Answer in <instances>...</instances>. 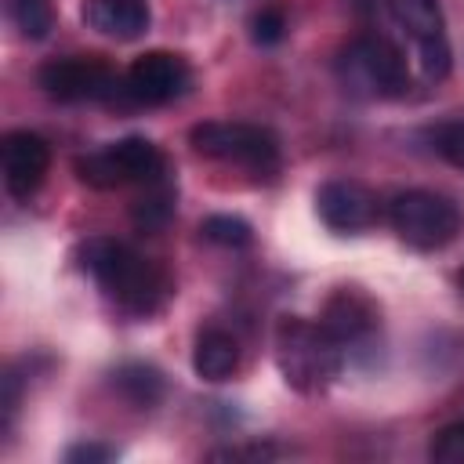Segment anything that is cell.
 I'll list each match as a JSON object with an SVG mask.
<instances>
[{"label":"cell","mask_w":464,"mask_h":464,"mask_svg":"<svg viewBox=\"0 0 464 464\" xmlns=\"http://www.w3.org/2000/svg\"><path fill=\"white\" fill-rule=\"evenodd\" d=\"M76 261L98 283V290L134 319L156 315L174 294L170 276L120 239L91 236L76 246Z\"/></svg>","instance_id":"cell-1"},{"label":"cell","mask_w":464,"mask_h":464,"mask_svg":"<svg viewBox=\"0 0 464 464\" xmlns=\"http://www.w3.org/2000/svg\"><path fill=\"white\" fill-rule=\"evenodd\" d=\"M276 366L294 392L315 395L337 381L344 366V348L326 334L323 323L283 315L276 323Z\"/></svg>","instance_id":"cell-2"},{"label":"cell","mask_w":464,"mask_h":464,"mask_svg":"<svg viewBox=\"0 0 464 464\" xmlns=\"http://www.w3.org/2000/svg\"><path fill=\"white\" fill-rule=\"evenodd\" d=\"M188 141L199 156L243 167L257 178H272L279 170V141L268 127L243 120H207L188 130Z\"/></svg>","instance_id":"cell-3"},{"label":"cell","mask_w":464,"mask_h":464,"mask_svg":"<svg viewBox=\"0 0 464 464\" xmlns=\"http://www.w3.org/2000/svg\"><path fill=\"white\" fill-rule=\"evenodd\" d=\"M388 221L395 236L413 250H442L460 232V210L450 196L431 188H406L388 203Z\"/></svg>","instance_id":"cell-4"},{"label":"cell","mask_w":464,"mask_h":464,"mask_svg":"<svg viewBox=\"0 0 464 464\" xmlns=\"http://www.w3.org/2000/svg\"><path fill=\"white\" fill-rule=\"evenodd\" d=\"M337 72L352 94L402 98L410 91V69L402 51L388 36H359L337 62Z\"/></svg>","instance_id":"cell-5"},{"label":"cell","mask_w":464,"mask_h":464,"mask_svg":"<svg viewBox=\"0 0 464 464\" xmlns=\"http://www.w3.org/2000/svg\"><path fill=\"white\" fill-rule=\"evenodd\" d=\"M76 174L91 188H123V185H149L163 178V152L149 138H120L112 145H102L94 152H83L76 160Z\"/></svg>","instance_id":"cell-6"},{"label":"cell","mask_w":464,"mask_h":464,"mask_svg":"<svg viewBox=\"0 0 464 464\" xmlns=\"http://www.w3.org/2000/svg\"><path fill=\"white\" fill-rule=\"evenodd\" d=\"M36 83L54 102H105L116 94L120 80L98 54H72L51 58L40 65Z\"/></svg>","instance_id":"cell-7"},{"label":"cell","mask_w":464,"mask_h":464,"mask_svg":"<svg viewBox=\"0 0 464 464\" xmlns=\"http://www.w3.org/2000/svg\"><path fill=\"white\" fill-rule=\"evenodd\" d=\"M188 62L170 51H145L130 62L123 76V94L134 105H167L188 91Z\"/></svg>","instance_id":"cell-8"},{"label":"cell","mask_w":464,"mask_h":464,"mask_svg":"<svg viewBox=\"0 0 464 464\" xmlns=\"http://www.w3.org/2000/svg\"><path fill=\"white\" fill-rule=\"evenodd\" d=\"M315 210H319V218H323V225L330 232L355 236V232H366L377 221V196L362 181L334 178V181H323L319 185Z\"/></svg>","instance_id":"cell-9"},{"label":"cell","mask_w":464,"mask_h":464,"mask_svg":"<svg viewBox=\"0 0 464 464\" xmlns=\"http://www.w3.org/2000/svg\"><path fill=\"white\" fill-rule=\"evenodd\" d=\"M0 167H4V185L14 199H29L51 167V145L36 130H7L0 138Z\"/></svg>","instance_id":"cell-10"},{"label":"cell","mask_w":464,"mask_h":464,"mask_svg":"<svg viewBox=\"0 0 464 464\" xmlns=\"http://www.w3.org/2000/svg\"><path fill=\"white\" fill-rule=\"evenodd\" d=\"M319 323L326 326V334H330L341 348H348V344L366 341V337L377 330V304H373V297H366L359 286H337V290L326 297Z\"/></svg>","instance_id":"cell-11"},{"label":"cell","mask_w":464,"mask_h":464,"mask_svg":"<svg viewBox=\"0 0 464 464\" xmlns=\"http://www.w3.org/2000/svg\"><path fill=\"white\" fill-rule=\"evenodd\" d=\"M80 18L87 29L109 40H138L149 29V4L145 0H83Z\"/></svg>","instance_id":"cell-12"},{"label":"cell","mask_w":464,"mask_h":464,"mask_svg":"<svg viewBox=\"0 0 464 464\" xmlns=\"http://www.w3.org/2000/svg\"><path fill=\"white\" fill-rule=\"evenodd\" d=\"M239 366V341L228 334V330H203L196 337V348H192V370L203 377V381H228Z\"/></svg>","instance_id":"cell-13"},{"label":"cell","mask_w":464,"mask_h":464,"mask_svg":"<svg viewBox=\"0 0 464 464\" xmlns=\"http://www.w3.org/2000/svg\"><path fill=\"white\" fill-rule=\"evenodd\" d=\"M112 392L134 410H152L163 399V373L149 362H123L112 370Z\"/></svg>","instance_id":"cell-14"},{"label":"cell","mask_w":464,"mask_h":464,"mask_svg":"<svg viewBox=\"0 0 464 464\" xmlns=\"http://www.w3.org/2000/svg\"><path fill=\"white\" fill-rule=\"evenodd\" d=\"M392 18L410 33L413 44L446 36V22H442V7L439 0H388Z\"/></svg>","instance_id":"cell-15"},{"label":"cell","mask_w":464,"mask_h":464,"mask_svg":"<svg viewBox=\"0 0 464 464\" xmlns=\"http://www.w3.org/2000/svg\"><path fill=\"white\" fill-rule=\"evenodd\" d=\"M174 199H178V192H174V185H170L167 178L149 181L145 192H141V196L134 199V207H130L134 228H138V232H160V228L174 218Z\"/></svg>","instance_id":"cell-16"},{"label":"cell","mask_w":464,"mask_h":464,"mask_svg":"<svg viewBox=\"0 0 464 464\" xmlns=\"http://www.w3.org/2000/svg\"><path fill=\"white\" fill-rule=\"evenodd\" d=\"M199 236L214 246H225V250H246L254 243V228L250 221L236 218V214H210L199 221Z\"/></svg>","instance_id":"cell-17"},{"label":"cell","mask_w":464,"mask_h":464,"mask_svg":"<svg viewBox=\"0 0 464 464\" xmlns=\"http://www.w3.org/2000/svg\"><path fill=\"white\" fill-rule=\"evenodd\" d=\"M11 22L22 36L29 40H44L54 25V14H51V4L47 0H11Z\"/></svg>","instance_id":"cell-18"},{"label":"cell","mask_w":464,"mask_h":464,"mask_svg":"<svg viewBox=\"0 0 464 464\" xmlns=\"http://www.w3.org/2000/svg\"><path fill=\"white\" fill-rule=\"evenodd\" d=\"M431 145H435V152L450 167L464 170V120H442V123H435L431 127Z\"/></svg>","instance_id":"cell-19"},{"label":"cell","mask_w":464,"mask_h":464,"mask_svg":"<svg viewBox=\"0 0 464 464\" xmlns=\"http://www.w3.org/2000/svg\"><path fill=\"white\" fill-rule=\"evenodd\" d=\"M428 457L435 464H464V417L435 431V439L428 446Z\"/></svg>","instance_id":"cell-20"},{"label":"cell","mask_w":464,"mask_h":464,"mask_svg":"<svg viewBox=\"0 0 464 464\" xmlns=\"http://www.w3.org/2000/svg\"><path fill=\"white\" fill-rule=\"evenodd\" d=\"M283 36H286V14L279 7H261L250 18V40L257 47H276Z\"/></svg>","instance_id":"cell-21"},{"label":"cell","mask_w":464,"mask_h":464,"mask_svg":"<svg viewBox=\"0 0 464 464\" xmlns=\"http://www.w3.org/2000/svg\"><path fill=\"white\" fill-rule=\"evenodd\" d=\"M112 457H116V450L105 446V442H80V446H69L65 450V460L69 464H105Z\"/></svg>","instance_id":"cell-22"}]
</instances>
